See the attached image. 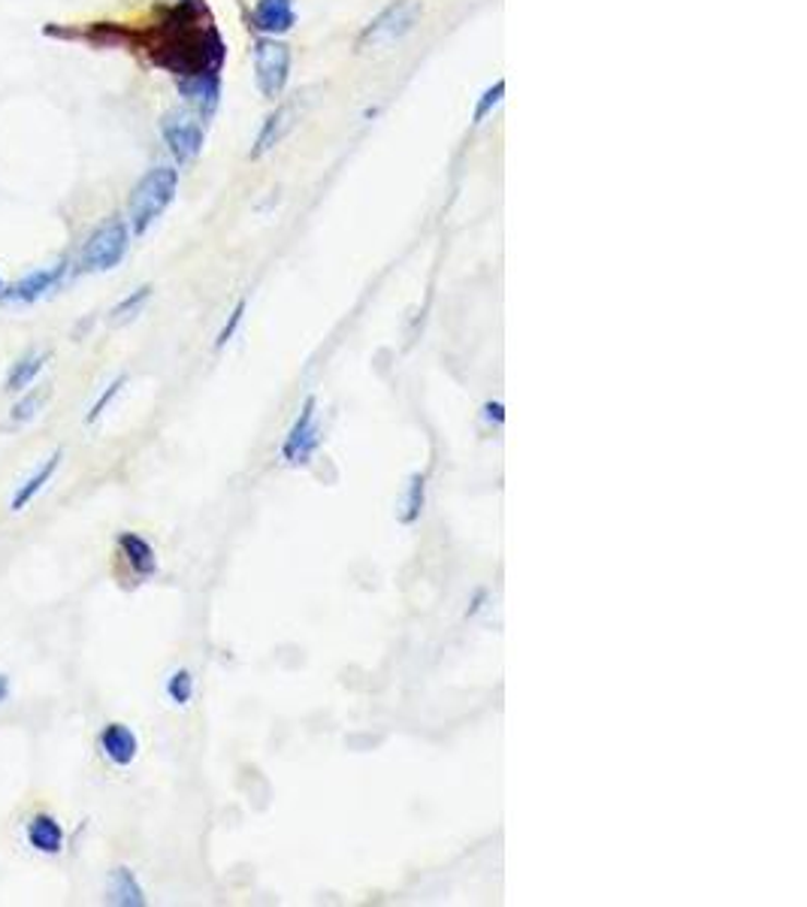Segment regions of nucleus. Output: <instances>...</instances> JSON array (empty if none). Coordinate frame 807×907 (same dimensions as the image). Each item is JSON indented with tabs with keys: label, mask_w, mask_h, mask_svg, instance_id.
<instances>
[{
	"label": "nucleus",
	"mask_w": 807,
	"mask_h": 907,
	"mask_svg": "<svg viewBox=\"0 0 807 907\" xmlns=\"http://www.w3.org/2000/svg\"><path fill=\"white\" fill-rule=\"evenodd\" d=\"M61 457H64V454L55 451L52 457H49V460H46V463H43V467H39L37 472H34V475H31V479L19 487V491H15L13 511H22V508H25L27 503H31V499H34V496H37V493L43 491L49 481H52V475L58 472V467H61Z\"/></svg>",
	"instance_id": "obj_16"
},
{
	"label": "nucleus",
	"mask_w": 807,
	"mask_h": 907,
	"mask_svg": "<svg viewBox=\"0 0 807 907\" xmlns=\"http://www.w3.org/2000/svg\"><path fill=\"white\" fill-rule=\"evenodd\" d=\"M290 46L278 37H261L254 43V79L266 101H278L290 82Z\"/></svg>",
	"instance_id": "obj_5"
},
{
	"label": "nucleus",
	"mask_w": 807,
	"mask_h": 907,
	"mask_svg": "<svg viewBox=\"0 0 807 907\" xmlns=\"http://www.w3.org/2000/svg\"><path fill=\"white\" fill-rule=\"evenodd\" d=\"M0 291H3V285H0Z\"/></svg>",
	"instance_id": "obj_27"
},
{
	"label": "nucleus",
	"mask_w": 807,
	"mask_h": 907,
	"mask_svg": "<svg viewBox=\"0 0 807 907\" xmlns=\"http://www.w3.org/2000/svg\"><path fill=\"white\" fill-rule=\"evenodd\" d=\"M149 294H152V287L145 285V287H137V291H133L131 297L128 299H121V303H118L116 309H112V321H128V318H133V315H137V311L143 309V303L145 299H149Z\"/></svg>",
	"instance_id": "obj_19"
},
{
	"label": "nucleus",
	"mask_w": 807,
	"mask_h": 907,
	"mask_svg": "<svg viewBox=\"0 0 807 907\" xmlns=\"http://www.w3.org/2000/svg\"><path fill=\"white\" fill-rule=\"evenodd\" d=\"M176 85H179V94L185 97V104L191 106L194 116L209 118L218 109V101H222V76L218 73L176 79Z\"/></svg>",
	"instance_id": "obj_8"
},
{
	"label": "nucleus",
	"mask_w": 807,
	"mask_h": 907,
	"mask_svg": "<svg viewBox=\"0 0 807 907\" xmlns=\"http://www.w3.org/2000/svg\"><path fill=\"white\" fill-rule=\"evenodd\" d=\"M124 381H128V378L121 376V378H116V381H112V385H109V388L104 390V393H100V400L94 402L92 405V412H88V417H85V424H94V421H97V417L104 415L106 412V405H109V402L116 400V393L121 388H124Z\"/></svg>",
	"instance_id": "obj_24"
},
{
	"label": "nucleus",
	"mask_w": 807,
	"mask_h": 907,
	"mask_svg": "<svg viewBox=\"0 0 807 907\" xmlns=\"http://www.w3.org/2000/svg\"><path fill=\"white\" fill-rule=\"evenodd\" d=\"M128 246H131V231H128V224L121 219H109L85 239L82 255H79V263H82V270L88 272L116 270L118 263L124 260V255H128Z\"/></svg>",
	"instance_id": "obj_4"
},
{
	"label": "nucleus",
	"mask_w": 807,
	"mask_h": 907,
	"mask_svg": "<svg viewBox=\"0 0 807 907\" xmlns=\"http://www.w3.org/2000/svg\"><path fill=\"white\" fill-rule=\"evenodd\" d=\"M27 841L39 853L55 856L64 850V829H61V823L55 816L37 814L27 823Z\"/></svg>",
	"instance_id": "obj_13"
},
{
	"label": "nucleus",
	"mask_w": 807,
	"mask_h": 907,
	"mask_svg": "<svg viewBox=\"0 0 807 907\" xmlns=\"http://www.w3.org/2000/svg\"><path fill=\"white\" fill-rule=\"evenodd\" d=\"M64 260H61V263H52V267H43V270L31 272L25 279H19V282L7 287L0 297H3V303H37L39 297H46V294L64 279Z\"/></svg>",
	"instance_id": "obj_9"
},
{
	"label": "nucleus",
	"mask_w": 807,
	"mask_h": 907,
	"mask_svg": "<svg viewBox=\"0 0 807 907\" xmlns=\"http://www.w3.org/2000/svg\"><path fill=\"white\" fill-rule=\"evenodd\" d=\"M43 363H46V354H43V351H31V354H25V357H22V361L15 363L13 369H10L7 390L22 393V390L31 388V385H34V378L43 373Z\"/></svg>",
	"instance_id": "obj_17"
},
{
	"label": "nucleus",
	"mask_w": 807,
	"mask_h": 907,
	"mask_svg": "<svg viewBox=\"0 0 807 907\" xmlns=\"http://www.w3.org/2000/svg\"><path fill=\"white\" fill-rule=\"evenodd\" d=\"M106 898L109 905H121V907H143L145 905V893L140 881L133 877L131 869H116L109 874L106 881Z\"/></svg>",
	"instance_id": "obj_15"
},
{
	"label": "nucleus",
	"mask_w": 807,
	"mask_h": 907,
	"mask_svg": "<svg viewBox=\"0 0 807 907\" xmlns=\"http://www.w3.org/2000/svg\"><path fill=\"white\" fill-rule=\"evenodd\" d=\"M424 511V475H415L408 484V496H405V523H415Z\"/></svg>",
	"instance_id": "obj_20"
},
{
	"label": "nucleus",
	"mask_w": 807,
	"mask_h": 907,
	"mask_svg": "<svg viewBox=\"0 0 807 907\" xmlns=\"http://www.w3.org/2000/svg\"><path fill=\"white\" fill-rule=\"evenodd\" d=\"M294 125H297V109H294V104L275 106L273 113L266 116V121H263L261 133H258V143L251 149V157H261L266 155V152H273L275 145L282 143L287 133H290Z\"/></svg>",
	"instance_id": "obj_11"
},
{
	"label": "nucleus",
	"mask_w": 807,
	"mask_h": 907,
	"mask_svg": "<svg viewBox=\"0 0 807 907\" xmlns=\"http://www.w3.org/2000/svg\"><path fill=\"white\" fill-rule=\"evenodd\" d=\"M420 13H424L420 0H393L391 7H384L364 27V34L357 39V49H384L391 43H400L405 34L415 31Z\"/></svg>",
	"instance_id": "obj_3"
},
{
	"label": "nucleus",
	"mask_w": 807,
	"mask_h": 907,
	"mask_svg": "<svg viewBox=\"0 0 807 907\" xmlns=\"http://www.w3.org/2000/svg\"><path fill=\"white\" fill-rule=\"evenodd\" d=\"M242 318H246V299H239V303H236V309L230 311V321L222 327V333H218V339H215V349H224V345L234 339V333L239 330V325H242Z\"/></svg>",
	"instance_id": "obj_23"
},
{
	"label": "nucleus",
	"mask_w": 807,
	"mask_h": 907,
	"mask_svg": "<svg viewBox=\"0 0 807 907\" xmlns=\"http://www.w3.org/2000/svg\"><path fill=\"white\" fill-rule=\"evenodd\" d=\"M118 547H121V554H124V559H128V566H131L140 578L155 575L157 572L155 547L145 542L143 535H137V532H121V535H118Z\"/></svg>",
	"instance_id": "obj_14"
},
{
	"label": "nucleus",
	"mask_w": 807,
	"mask_h": 907,
	"mask_svg": "<svg viewBox=\"0 0 807 907\" xmlns=\"http://www.w3.org/2000/svg\"><path fill=\"white\" fill-rule=\"evenodd\" d=\"M502 94H506V82L499 79L494 89H487L482 94V101H478V106H475V125H482L484 118L494 113L496 106L502 104Z\"/></svg>",
	"instance_id": "obj_22"
},
{
	"label": "nucleus",
	"mask_w": 807,
	"mask_h": 907,
	"mask_svg": "<svg viewBox=\"0 0 807 907\" xmlns=\"http://www.w3.org/2000/svg\"><path fill=\"white\" fill-rule=\"evenodd\" d=\"M297 25L294 0H258L251 10V27L263 37H282Z\"/></svg>",
	"instance_id": "obj_10"
},
{
	"label": "nucleus",
	"mask_w": 807,
	"mask_h": 907,
	"mask_svg": "<svg viewBox=\"0 0 807 907\" xmlns=\"http://www.w3.org/2000/svg\"><path fill=\"white\" fill-rule=\"evenodd\" d=\"M10 699V678L7 674H0V705Z\"/></svg>",
	"instance_id": "obj_25"
},
{
	"label": "nucleus",
	"mask_w": 807,
	"mask_h": 907,
	"mask_svg": "<svg viewBox=\"0 0 807 907\" xmlns=\"http://www.w3.org/2000/svg\"><path fill=\"white\" fill-rule=\"evenodd\" d=\"M167 696L176 702V705H188V702H191V696H194V678H191L188 669H179V672L169 674Z\"/></svg>",
	"instance_id": "obj_18"
},
{
	"label": "nucleus",
	"mask_w": 807,
	"mask_h": 907,
	"mask_svg": "<svg viewBox=\"0 0 807 907\" xmlns=\"http://www.w3.org/2000/svg\"><path fill=\"white\" fill-rule=\"evenodd\" d=\"M176 191H179V173L176 169H149L143 179L137 181V188L131 191V203H128V219H131L133 234L143 236L164 215V209L173 203Z\"/></svg>",
	"instance_id": "obj_2"
},
{
	"label": "nucleus",
	"mask_w": 807,
	"mask_h": 907,
	"mask_svg": "<svg viewBox=\"0 0 807 907\" xmlns=\"http://www.w3.org/2000/svg\"><path fill=\"white\" fill-rule=\"evenodd\" d=\"M100 747L109 756V763L131 765L137 759V751H140V741L124 723H109L100 732Z\"/></svg>",
	"instance_id": "obj_12"
},
{
	"label": "nucleus",
	"mask_w": 807,
	"mask_h": 907,
	"mask_svg": "<svg viewBox=\"0 0 807 907\" xmlns=\"http://www.w3.org/2000/svg\"><path fill=\"white\" fill-rule=\"evenodd\" d=\"M315 405H318L315 397H309L306 405H302L300 417L294 421V427H290V433L282 441V457H285V463H290V467L309 463V457H312L318 441H321V429L315 424Z\"/></svg>",
	"instance_id": "obj_7"
},
{
	"label": "nucleus",
	"mask_w": 807,
	"mask_h": 907,
	"mask_svg": "<svg viewBox=\"0 0 807 907\" xmlns=\"http://www.w3.org/2000/svg\"><path fill=\"white\" fill-rule=\"evenodd\" d=\"M43 402H46V390L43 388L27 390L25 400H19L13 405V415L10 417H13V421H31V417L39 412V405H43Z\"/></svg>",
	"instance_id": "obj_21"
},
{
	"label": "nucleus",
	"mask_w": 807,
	"mask_h": 907,
	"mask_svg": "<svg viewBox=\"0 0 807 907\" xmlns=\"http://www.w3.org/2000/svg\"><path fill=\"white\" fill-rule=\"evenodd\" d=\"M149 55L157 67L169 70L176 79H185L222 73L227 46L218 27L212 25L206 7L197 0H182L161 25H155Z\"/></svg>",
	"instance_id": "obj_1"
},
{
	"label": "nucleus",
	"mask_w": 807,
	"mask_h": 907,
	"mask_svg": "<svg viewBox=\"0 0 807 907\" xmlns=\"http://www.w3.org/2000/svg\"><path fill=\"white\" fill-rule=\"evenodd\" d=\"M487 417H496V421L502 424V402H494V405H487Z\"/></svg>",
	"instance_id": "obj_26"
},
{
	"label": "nucleus",
	"mask_w": 807,
	"mask_h": 907,
	"mask_svg": "<svg viewBox=\"0 0 807 907\" xmlns=\"http://www.w3.org/2000/svg\"><path fill=\"white\" fill-rule=\"evenodd\" d=\"M200 121H203V118L188 113V109L167 113L164 121H161V137H164V143H167V149L173 152V157H176L179 164H188V161H194V157L203 152L206 133H203V125H200Z\"/></svg>",
	"instance_id": "obj_6"
}]
</instances>
